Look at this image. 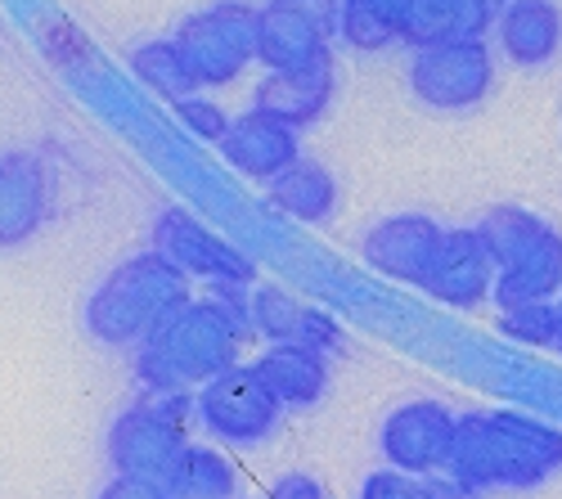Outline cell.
I'll return each mask as SVG.
<instances>
[{
	"label": "cell",
	"instance_id": "obj_6",
	"mask_svg": "<svg viewBox=\"0 0 562 499\" xmlns=\"http://www.w3.org/2000/svg\"><path fill=\"white\" fill-rule=\"evenodd\" d=\"M194 90L229 86L257 59V10L244 0H212V5L184 14L171 32Z\"/></svg>",
	"mask_w": 562,
	"mask_h": 499
},
{
	"label": "cell",
	"instance_id": "obj_18",
	"mask_svg": "<svg viewBox=\"0 0 562 499\" xmlns=\"http://www.w3.org/2000/svg\"><path fill=\"white\" fill-rule=\"evenodd\" d=\"M495 41L508 64L544 68L562 55V10L553 0H504L495 14Z\"/></svg>",
	"mask_w": 562,
	"mask_h": 499
},
{
	"label": "cell",
	"instance_id": "obj_26",
	"mask_svg": "<svg viewBox=\"0 0 562 499\" xmlns=\"http://www.w3.org/2000/svg\"><path fill=\"white\" fill-rule=\"evenodd\" d=\"M360 499H441L432 477H414L401 468H373L360 481Z\"/></svg>",
	"mask_w": 562,
	"mask_h": 499
},
{
	"label": "cell",
	"instance_id": "obj_16",
	"mask_svg": "<svg viewBox=\"0 0 562 499\" xmlns=\"http://www.w3.org/2000/svg\"><path fill=\"white\" fill-rule=\"evenodd\" d=\"M50 220V175L36 154H0V248H23Z\"/></svg>",
	"mask_w": 562,
	"mask_h": 499
},
{
	"label": "cell",
	"instance_id": "obj_9",
	"mask_svg": "<svg viewBox=\"0 0 562 499\" xmlns=\"http://www.w3.org/2000/svg\"><path fill=\"white\" fill-rule=\"evenodd\" d=\"M154 248L171 265H180L190 280H203V284H239V288L257 284L252 257H244L229 239H221L216 230H207V225L194 212H184V207L158 212V220H154Z\"/></svg>",
	"mask_w": 562,
	"mask_h": 499
},
{
	"label": "cell",
	"instance_id": "obj_22",
	"mask_svg": "<svg viewBox=\"0 0 562 499\" xmlns=\"http://www.w3.org/2000/svg\"><path fill=\"white\" fill-rule=\"evenodd\" d=\"M171 499H234L239 495V473L212 445H184L171 473L162 477Z\"/></svg>",
	"mask_w": 562,
	"mask_h": 499
},
{
	"label": "cell",
	"instance_id": "obj_24",
	"mask_svg": "<svg viewBox=\"0 0 562 499\" xmlns=\"http://www.w3.org/2000/svg\"><path fill=\"white\" fill-rule=\"evenodd\" d=\"M338 36L360 55H379L401 41V14H392L379 0H342Z\"/></svg>",
	"mask_w": 562,
	"mask_h": 499
},
{
	"label": "cell",
	"instance_id": "obj_14",
	"mask_svg": "<svg viewBox=\"0 0 562 499\" xmlns=\"http://www.w3.org/2000/svg\"><path fill=\"white\" fill-rule=\"evenodd\" d=\"M334 27L319 23L302 0H266L257 10V59L266 72L302 68L319 55H329Z\"/></svg>",
	"mask_w": 562,
	"mask_h": 499
},
{
	"label": "cell",
	"instance_id": "obj_33",
	"mask_svg": "<svg viewBox=\"0 0 562 499\" xmlns=\"http://www.w3.org/2000/svg\"><path fill=\"white\" fill-rule=\"evenodd\" d=\"M234 499H239V495H234Z\"/></svg>",
	"mask_w": 562,
	"mask_h": 499
},
{
	"label": "cell",
	"instance_id": "obj_11",
	"mask_svg": "<svg viewBox=\"0 0 562 499\" xmlns=\"http://www.w3.org/2000/svg\"><path fill=\"white\" fill-rule=\"evenodd\" d=\"M441 239H446V225H437L432 216L396 212V216H383V220L369 225L364 239H360V252L383 280L424 288L432 275V261L441 252Z\"/></svg>",
	"mask_w": 562,
	"mask_h": 499
},
{
	"label": "cell",
	"instance_id": "obj_19",
	"mask_svg": "<svg viewBox=\"0 0 562 499\" xmlns=\"http://www.w3.org/2000/svg\"><path fill=\"white\" fill-rule=\"evenodd\" d=\"M499 0H409L401 14V41L409 50L441 41H486Z\"/></svg>",
	"mask_w": 562,
	"mask_h": 499
},
{
	"label": "cell",
	"instance_id": "obj_20",
	"mask_svg": "<svg viewBox=\"0 0 562 499\" xmlns=\"http://www.w3.org/2000/svg\"><path fill=\"white\" fill-rule=\"evenodd\" d=\"M248 315H252V325H257L270 342H311V347H319V351L342 347V333H338V325L329 320V315L302 306V302L289 297L284 288H252Z\"/></svg>",
	"mask_w": 562,
	"mask_h": 499
},
{
	"label": "cell",
	"instance_id": "obj_23",
	"mask_svg": "<svg viewBox=\"0 0 562 499\" xmlns=\"http://www.w3.org/2000/svg\"><path fill=\"white\" fill-rule=\"evenodd\" d=\"M131 72L145 81L149 90L167 95V100L194 95V81H190V72H184V59H180V50H176V41H171V36L139 41L135 50H131Z\"/></svg>",
	"mask_w": 562,
	"mask_h": 499
},
{
	"label": "cell",
	"instance_id": "obj_13",
	"mask_svg": "<svg viewBox=\"0 0 562 499\" xmlns=\"http://www.w3.org/2000/svg\"><path fill=\"white\" fill-rule=\"evenodd\" d=\"M334 90H338V68L334 55H319L302 68H279L266 72L252 90V109L270 113L274 122H284L293 131H306L324 117V109L334 104Z\"/></svg>",
	"mask_w": 562,
	"mask_h": 499
},
{
	"label": "cell",
	"instance_id": "obj_27",
	"mask_svg": "<svg viewBox=\"0 0 562 499\" xmlns=\"http://www.w3.org/2000/svg\"><path fill=\"white\" fill-rule=\"evenodd\" d=\"M176 117L190 126L199 140H207V145H221L225 140V131H229V117H225V109L221 104H212V100H199V95H184V100H176Z\"/></svg>",
	"mask_w": 562,
	"mask_h": 499
},
{
	"label": "cell",
	"instance_id": "obj_1",
	"mask_svg": "<svg viewBox=\"0 0 562 499\" xmlns=\"http://www.w3.org/2000/svg\"><path fill=\"white\" fill-rule=\"evenodd\" d=\"M248 325L244 288L212 284L207 297H190L135 347V383L145 392H199L239 365Z\"/></svg>",
	"mask_w": 562,
	"mask_h": 499
},
{
	"label": "cell",
	"instance_id": "obj_21",
	"mask_svg": "<svg viewBox=\"0 0 562 499\" xmlns=\"http://www.w3.org/2000/svg\"><path fill=\"white\" fill-rule=\"evenodd\" d=\"M266 199H270V207H279L293 220L324 225L338 207V180H334L329 167H319L311 158H297L289 171H279L266 185Z\"/></svg>",
	"mask_w": 562,
	"mask_h": 499
},
{
	"label": "cell",
	"instance_id": "obj_28",
	"mask_svg": "<svg viewBox=\"0 0 562 499\" xmlns=\"http://www.w3.org/2000/svg\"><path fill=\"white\" fill-rule=\"evenodd\" d=\"M95 499H171L167 495V486L162 481H149V477H122V473H113L104 486H100V495Z\"/></svg>",
	"mask_w": 562,
	"mask_h": 499
},
{
	"label": "cell",
	"instance_id": "obj_15",
	"mask_svg": "<svg viewBox=\"0 0 562 499\" xmlns=\"http://www.w3.org/2000/svg\"><path fill=\"white\" fill-rule=\"evenodd\" d=\"M302 131L284 126V122H274L270 113L261 109H248L239 117H229V131H225V140H221V154L225 162L248 175V180H270L279 171H289L297 158H302V140H297Z\"/></svg>",
	"mask_w": 562,
	"mask_h": 499
},
{
	"label": "cell",
	"instance_id": "obj_7",
	"mask_svg": "<svg viewBox=\"0 0 562 499\" xmlns=\"http://www.w3.org/2000/svg\"><path fill=\"white\" fill-rule=\"evenodd\" d=\"M495 90L491 41H441L409 55V95L432 113L482 109Z\"/></svg>",
	"mask_w": 562,
	"mask_h": 499
},
{
	"label": "cell",
	"instance_id": "obj_25",
	"mask_svg": "<svg viewBox=\"0 0 562 499\" xmlns=\"http://www.w3.org/2000/svg\"><path fill=\"white\" fill-rule=\"evenodd\" d=\"M499 333L513 342H527V347H553V338H558L553 302H527V306L499 310Z\"/></svg>",
	"mask_w": 562,
	"mask_h": 499
},
{
	"label": "cell",
	"instance_id": "obj_29",
	"mask_svg": "<svg viewBox=\"0 0 562 499\" xmlns=\"http://www.w3.org/2000/svg\"><path fill=\"white\" fill-rule=\"evenodd\" d=\"M270 499H324V486L311 473H284L270 486Z\"/></svg>",
	"mask_w": 562,
	"mask_h": 499
},
{
	"label": "cell",
	"instance_id": "obj_12",
	"mask_svg": "<svg viewBox=\"0 0 562 499\" xmlns=\"http://www.w3.org/2000/svg\"><path fill=\"white\" fill-rule=\"evenodd\" d=\"M424 293L454 306V310H473L495 293V261H491V248H486L477 225L446 230Z\"/></svg>",
	"mask_w": 562,
	"mask_h": 499
},
{
	"label": "cell",
	"instance_id": "obj_30",
	"mask_svg": "<svg viewBox=\"0 0 562 499\" xmlns=\"http://www.w3.org/2000/svg\"><path fill=\"white\" fill-rule=\"evenodd\" d=\"M432 486H437V495H441V499H486L482 490L463 486V481H459V477H450V473H437V477H432Z\"/></svg>",
	"mask_w": 562,
	"mask_h": 499
},
{
	"label": "cell",
	"instance_id": "obj_5",
	"mask_svg": "<svg viewBox=\"0 0 562 499\" xmlns=\"http://www.w3.org/2000/svg\"><path fill=\"white\" fill-rule=\"evenodd\" d=\"M194 415V392H145L109 423V464L122 477L162 481L180 450L190 445L184 419Z\"/></svg>",
	"mask_w": 562,
	"mask_h": 499
},
{
	"label": "cell",
	"instance_id": "obj_31",
	"mask_svg": "<svg viewBox=\"0 0 562 499\" xmlns=\"http://www.w3.org/2000/svg\"><path fill=\"white\" fill-rule=\"evenodd\" d=\"M553 315H558V338H553V351L562 355V293L553 297Z\"/></svg>",
	"mask_w": 562,
	"mask_h": 499
},
{
	"label": "cell",
	"instance_id": "obj_8",
	"mask_svg": "<svg viewBox=\"0 0 562 499\" xmlns=\"http://www.w3.org/2000/svg\"><path fill=\"white\" fill-rule=\"evenodd\" d=\"M194 419L225 445H261L274 436L284 405L270 396V387L257 378L252 365L248 370L234 365L194 392Z\"/></svg>",
	"mask_w": 562,
	"mask_h": 499
},
{
	"label": "cell",
	"instance_id": "obj_17",
	"mask_svg": "<svg viewBox=\"0 0 562 499\" xmlns=\"http://www.w3.org/2000/svg\"><path fill=\"white\" fill-rule=\"evenodd\" d=\"M252 370L284 410H311L329 392V351L311 342H270Z\"/></svg>",
	"mask_w": 562,
	"mask_h": 499
},
{
	"label": "cell",
	"instance_id": "obj_10",
	"mask_svg": "<svg viewBox=\"0 0 562 499\" xmlns=\"http://www.w3.org/2000/svg\"><path fill=\"white\" fill-rule=\"evenodd\" d=\"M454 428L459 415L441 400H405L383 419L379 428V450L383 464L414 473V477H437L450 464L454 450Z\"/></svg>",
	"mask_w": 562,
	"mask_h": 499
},
{
	"label": "cell",
	"instance_id": "obj_32",
	"mask_svg": "<svg viewBox=\"0 0 562 499\" xmlns=\"http://www.w3.org/2000/svg\"><path fill=\"white\" fill-rule=\"evenodd\" d=\"M379 5H387L392 14H405V5H409V0H379Z\"/></svg>",
	"mask_w": 562,
	"mask_h": 499
},
{
	"label": "cell",
	"instance_id": "obj_3",
	"mask_svg": "<svg viewBox=\"0 0 562 499\" xmlns=\"http://www.w3.org/2000/svg\"><path fill=\"white\" fill-rule=\"evenodd\" d=\"M190 275L171 265L158 248L117 261L109 275L90 288L81 325L100 347H139L167 315L190 302Z\"/></svg>",
	"mask_w": 562,
	"mask_h": 499
},
{
	"label": "cell",
	"instance_id": "obj_4",
	"mask_svg": "<svg viewBox=\"0 0 562 499\" xmlns=\"http://www.w3.org/2000/svg\"><path fill=\"white\" fill-rule=\"evenodd\" d=\"M477 230L495 261V310L553 302L562 293V230L531 207L495 203L482 212Z\"/></svg>",
	"mask_w": 562,
	"mask_h": 499
},
{
	"label": "cell",
	"instance_id": "obj_2",
	"mask_svg": "<svg viewBox=\"0 0 562 499\" xmlns=\"http://www.w3.org/2000/svg\"><path fill=\"white\" fill-rule=\"evenodd\" d=\"M446 473L482 495L536 490L562 473V428L513 410L459 415Z\"/></svg>",
	"mask_w": 562,
	"mask_h": 499
}]
</instances>
